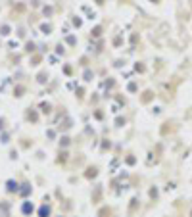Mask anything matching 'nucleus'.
Instances as JSON below:
<instances>
[{"label": "nucleus", "instance_id": "nucleus-1", "mask_svg": "<svg viewBox=\"0 0 192 217\" xmlns=\"http://www.w3.org/2000/svg\"><path fill=\"white\" fill-rule=\"evenodd\" d=\"M21 210H23V213H25V215H29L31 211H33V206H31L29 202H25V204H23V208H21Z\"/></svg>", "mask_w": 192, "mask_h": 217}, {"label": "nucleus", "instance_id": "nucleus-2", "mask_svg": "<svg viewBox=\"0 0 192 217\" xmlns=\"http://www.w3.org/2000/svg\"><path fill=\"white\" fill-rule=\"evenodd\" d=\"M39 215H40V217H48V208H46V206H42V208L39 210Z\"/></svg>", "mask_w": 192, "mask_h": 217}, {"label": "nucleus", "instance_id": "nucleus-3", "mask_svg": "<svg viewBox=\"0 0 192 217\" xmlns=\"http://www.w3.org/2000/svg\"><path fill=\"white\" fill-rule=\"evenodd\" d=\"M8 190H18V185L14 181H8Z\"/></svg>", "mask_w": 192, "mask_h": 217}]
</instances>
